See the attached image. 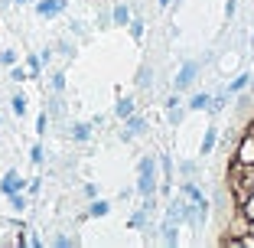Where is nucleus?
Wrapping results in <instances>:
<instances>
[{"instance_id":"obj_1","label":"nucleus","mask_w":254,"mask_h":248,"mask_svg":"<svg viewBox=\"0 0 254 248\" xmlns=\"http://www.w3.org/2000/svg\"><path fill=\"white\" fill-rule=\"evenodd\" d=\"M212 245L254 248V85L235 101L209 166Z\"/></svg>"}]
</instances>
